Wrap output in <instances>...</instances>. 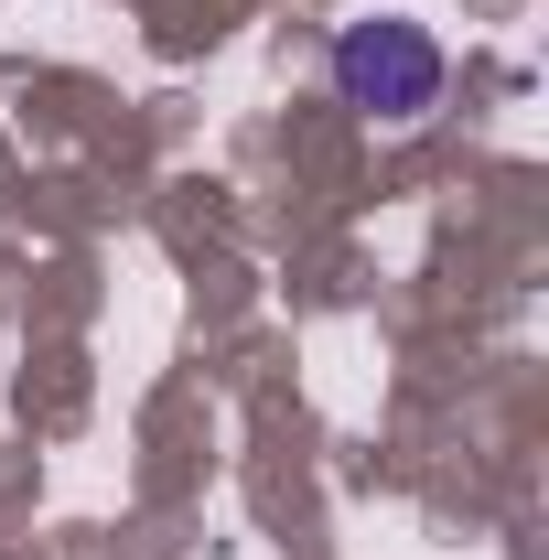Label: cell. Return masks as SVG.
I'll return each instance as SVG.
<instances>
[{
  "label": "cell",
  "instance_id": "6da1fadb",
  "mask_svg": "<svg viewBox=\"0 0 549 560\" xmlns=\"http://www.w3.org/2000/svg\"><path fill=\"white\" fill-rule=\"evenodd\" d=\"M324 75H335V97L355 119H420V108H442V44L420 22H388V11L377 22H344Z\"/></svg>",
  "mask_w": 549,
  "mask_h": 560
}]
</instances>
